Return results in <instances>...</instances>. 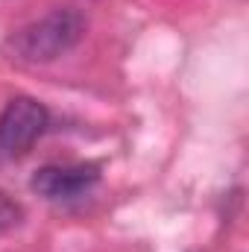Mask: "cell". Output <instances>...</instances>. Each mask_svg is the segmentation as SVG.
Segmentation results:
<instances>
[{"mask_svg": "<svg viewBox=\"0 0 249 252\" xmlns=\"http://www.w3.org/2000/svg\"><path fill=\"white\" fill-rule=\"evenodd\" d=\"M85 18L76 9H53L44 18L15 30L3 41V56L18 64H44L73 50L85 35Z\"/></svg>", "mask_w": 249, "mask_h": 252, "instance_id": "1", "label": "cell"}, {"mask_svg": "<svg viewBox=\"0 0 249 252\" xmlns=\"http://www.w3.org/2000/svg\"><path fill=\"white\" fill-rule=\"evenodd\" d=\"M47 124H50V112L44 109V103L32 97L9 100L0 115V161L27 153L41 138Z\"/></svg>", "mask_w": 249, "mask_h": 252, "instance_id": "2", "label": "cell"}, {"mask_svg": "<svg viewBox=\"0 0 249 252\" xmlns=\"http://www.w3.org/2000/svg\"><path fill=\"white\" fill-rule=\"evenodd\" d=\"M100 167L97 164H47L32 173L30 188L44 199H73L97 185Z\"/></svg>", "mask_w": 249, "mask_h": 252, "instance_id": "3", "label": "cell"}, {"mask_svg": "<svg viewBox=\"0 0 249 252\" xmlns=\"http://www.w3.org/2000/svg\"><path fill=\"white\" fill-rule=\"evenodd\" d=\"M18 220H21V205L12 202L6 193H0V235H3L6 229H12Z\"/></svg>", "mask_w": 249, "mask_h": 252, "instance_id": "4", "label": "cell"}]
</instances>
